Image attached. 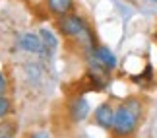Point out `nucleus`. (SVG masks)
Wrapping results in <instances>:
<instances>
[{"mask_svg": "<svg viewBox=\"0 0 157 138\" xmlns=\"http://www.w3.org/2000/svg\"><path fill=\"white\" fill-rule=\"evenodd\" d=\"M151 2H157V0H151Z\"/></svg>", "mask_w": 157, "mask_h": 138, "instance_id": "ddd939ff", "label": "nucleus"}, {"mask_svg": "<svg viewBox=\"0 0 157 138\" xmlns=\"http://www.w3.org/2000/svg\"><path fill=\"white\" fill-rule=\"evenodd\" d=\"M89 115V101L83 93L76 95V97H72L68 101V117L72 123H82L86 121Z\"/></svg>", "mask_w": 157, "mask_h": 138, "instance_id": "20e7f679", "label": "nucleus"}, {"mask_svg": "<svg viewBox=\"0 0 157 138\" xmlns=\"http://www.w3.org/2000/svg\"><path fill=\"white\" fill-rule=\"evenodd\" d=\"M12 113V99L8 95H0V119H6Z\"/></svg>", "mask_w": 157, "mask_h": 138, "instance_id": "9d476101", "label": "nucleus"}, {"mask_svg": "<svg viewBox=\"0 0 157 138\" xmlns=\"http://www.w3.org/2000/svg\"><path fill=\"white\" fill-rule=\"evenodd\" d=\"M6 88H8V80H6L4 72L0 70V95H4V93H6Z\"/></svg>", "mask_w": 157, "mask_h": 138, "instance_id": "f8f14e48", "label": "nucleus"}, {"mask_svg": "<svg viewBox=\"0 0 157 138\" xmlns=\"http://www.w3.org/2000/svg\"><path fill=\"white\" fill-rule=\"evenodd\" d=\"M91 57H93L103 68H107L109 72H113L114 68H117V64H118L117 57L113 55V51L109 49V47H105V45H97V47H95L93 53H91Z\"/></svg>", "mask_w": 157, "mask_h": 138, "instance_id": "423d86ee", "label": "nucleus"}, {"mask_svg": "<svg viewBox=\"0 0 157 138\" xmlns=\"http://www.w3.org/2000/svg\"><path fill=\"white\" fill-rule=\"evenodd\" d=\"M17 134V124L12 119H0V138H16Z\"/></svg>", "mask_w": 157, "mask_h": 138, "instance_id": "6e6552de", "label": "nucleus"}, {"mask_svg": "<svg viewBox=\"0 0 157 138\" xmlns=\"http://www.w3.org/2000/svg\"><path fill=\"white\" fill-rule=\"evenodd\" d=\"M39 35H41V39H43V43H45V47L49 49L51 53L58 47V39H56V35H54L51 29H47V27H43V29H39Z\"/></svg>", "mask_w": 157, "mask_h": 138, "instance_id": "1a4fd4ad", "label": "nucleus"}, {"mask_svg": "<svg viewBox=\"0 0 157 138\" xmlns=\"http://www.w3.org/2000/svg\"><path fill=\"white\" fill-rule=\"evenodd\" d=\"M16 43H17V47H20L21 51L31 53V55H39V57H51L52 55V53L45 47V43H43V39H41L39 33H29V31L21 33V35H17Z\"/></svg>", "mask_w": 157, "mask_h": 138, "instance_id": "7ed1b4c3", "label": "nucleus"}, {"mask_svg": "<svg viewBox=\"0 0 157 138\" xmlns=\"http://www.w3.org/2000/svg\"><path fill=\"white\" fill-rule=\"evenodd\" d=\"M29 138H51V134H49V130L39 128V130H33V132L29 134Z\"/></svg>", "mask_w": 157, "mask_h": 138, "instance_id": "9b49d317", "label": "nucleus"}, {"mask_svg": "<svg viewBox=\"0 0 157 138\" xmlns=\"http://www.w3.org/2000/svg\"><path fill=\"white\" fill-rule=\"evenodd\" d=\"M56 27H58V31H60V35H62V37L78 41L89 26H87V22L83 20L82 16H78V14H74V12H70V14L58 18V20H56Z\"/></svg>", "mask_w": 157, "mask_h": 138, "instance_id": "f03ea898", "label": "nucleus"}, {"mask_svg": "<svg viewBox=\"0 0 157 138\" xmlns=\"http://www.w3.org/2000/svg\"><path fill=\"white\" fill-rule=\"evenodd\" d=\"M113 119H114V109L111 103H101L93 113V121L97 127L103 130H111L113 128Z\"/></svg>", "mask_w": 157, "mask_h": 138, "instance_id": "39448f33", "label": "nucleus"}, {"mask_svg": "<svg viewBox=\"0 0 157 138\" xmlns=\"http://www.w3.org/2000/svg\"><path fill=\"white\" fill-rule=\"evenodd\" d=\"M45 8L49 10V14L62 18L74 10V0H45Z\"/></svg>", "mask_w": 157, "mask_h": 138, "instance_id": "0eeeda50", "label": "nucleus"}, {"mask_svg": "<svg viewBox=\"0 0 157 138\" xmlns=\"http://www.w3.org/2000/svg\"><path fill=\"white\" fill-rule=\"evenodd\" d=\"M144 115V105L138 97H126L117 105L111 132L117 138H130L138 130Z\"/></svg>", "mask_w": 157, "mask_h": 138, "instance_id": "f257e3e1", "label": "nucleus"}]
</instances>
